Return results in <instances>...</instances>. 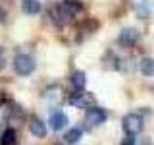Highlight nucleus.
I'll list each match as a JSON object with an SVG mask.
<instances>
[{
    "label": "nucleus",
    "instance_id": "obj_1",
    "mask_svg": "<svg viewBox=\"0 0 154 145\" xmlns=\"http://www.w3.org/2000/svg\"><path fill=\"white\" fill-rule=\"evenodd\" d=\"M14 70L19 76H29L35 70V58L29 56V54H17L14 58Z\"/></svg>",
    "mask_w": 154,
    "mask_h": 145
},
{
    "label": "nucleus",
    "instance_id": "obj_2",
    "mask_svg": "<svg viewBox=\"0 0 154 145\" xmlns=\"http://www.w3.org/2000/svg\"><path fill=\"white\" fill-rule=\"evenodd\" d=\"M122 126L127 135H137L143 130V118L139 114H127V116H123Z\"/></svg>",
    "mask_w": 154,
    "mask_h": 145
},
{
    "label": "nucleus",
    "instance_id": "obj_3",
    "mask_svg": "<svg viewBox=\"0 0 154 145\" xmlns=\"http://www.w3.org/2000/svg\"><path fill=\"white\" fill-rule=\"evenodd\" d=\"M106 120V110L100 108V106H93V108H87V114H85V124L87 126H100L104 124Z\"/></svg>",
    "mask_w": 154,
    "mask_h": 145
},
{
    "label": "nucleus",
    "instance_id": "obj_4",
    "mask_svg": "<svg viewBox=\"0 0 154 145\" xmlns=\"http://www.w3.org/2000/svg\"><path fill=\"white\" fill-rule=\"evenodd\" d=\"M50 18H52V21H54L58 27H62V25H66V23L69 21V19L73 18V16L67 12V8L64 6V4H60V6H54V8H52Z\"/></svg>",
    "mask_w": 154,
    "mask_h": 145
},
{
    "label": "nucleus",
    "instance_id": "obj_5",
    "mask_svg": "<svg viewBox=\"0 0 154 145\" xmlns=\"http://www.w3.org/2000/svg\"><path fill=\"white\" fill-rule=\"evenodd\" d=\"M137 39H139V31L137 29H133V27H125L122 29V33H119V37H118V43L122 47H135V43H137Z\"/></svg>",
    "mask_w": 154,
    "mask_h": 145
},
{
    "label": "nucleus",
    "instance_id": "obj_6",
    "mask_svg": "<svg viewBox=\"0 0 154 145\" xmlns=\"http://www.w3.org/2000/svg\"><path fill=\"white\" fill-rule=\"evenodd\" d=\"M69 103L77 106V108H93V95L89 93H75V97H71Z\"/></svg>",
    "mask_w": 154,
    "mask_h": 145
},
{
    "label": "nucleus",
    "instance_id": "obj_7",
    "mask_svg": "<svg viewBox=\"0 0 154 145\" xmlns=\"http://www.w3.org/2000/svg\"><path fill=\"white\" fill-rule=\"evenodd\" d=\"M48 124H50V128L54 130V132H62L67 126V116L64 112H54L50 116V120H48Z\"/></svg>",
    "mask_w": 154,
    "mask_h": 145
},
{
    "label": "nucleus",
    "instance_id": "obj_8",
    "mask_svg": "<svg viewBox=\"0 0 154 145\" xmlns=\"http://www.w3.org/2000/svg\"><path fill=\"white\" fill-rule=\"evenodd\" d=\"M29 130H31V134L37 135V137H45L46 135V124L42 122V120H38V118L29 120Z\"/></svg>",
    "mask_w": 154,
    "mask_h": 145
},
{
    "label": "nucleus",
    "instance_id": "obj_9",
    "mask_svg": "<svg viewBox=\"0 0 154 145\" xmlns=\"http://www.w3.org/2000/svg\"><path fill=\"white\" fill-rule=\"evenodd\" d=\"M21 10L25 16H37L41 12V2L38 0H21Z\"/></svg>",
    "mask_w": 154,
    "mask_h": 145
},
{
    "label": "nucleus",
    "instance_id": "obj_10",
    "mask_svg": "<svg viewBox=\"0 0 154 145\" xmlns=\"http://www.w3.org/2000/svg\"><path fill=\"white\" fill-rule=\"evenodd\" d=\"M133 8H135V12H137V16L143 18V19L150 16V4H148V0H135Z\"/></svg>",
    "mask_w": 154,
    "mask_h": 145
},
{
    "label": "nucleus",
    "instance_id": "obj_11",
    "mask_svg": "<svg viewBox=\"0 0 154 145\" xmlns=\"http://www.w3.org/2000/svg\"><path fill=\"white\" fill-rule=\"evenodd\" d=\"M139 70L143 76H154V58L144 56L139 60Z\"/></svg>",
    "mask_w": 154,
    "mask_h": 145
},
{
    "label": "nucleus",
    "instance_id": "obj_12",
    "mask_svg": "<svg viewBox=\"0 0 154 145\" xmlns=\"http://www.w3.org/2000/svg\"><path fill=\"white\" fill-rule=\"evenodd\" d=\"M81 135H83V130H81V128H77V126H75V128H71V130H67V134H66V143H69V145H75L77 141H79V139H81Z\"/></svg>",
    "mask_w": 154,
    "mask_h": 145
},
{
    "label": "nucleus",
    "instance_id": "obj_13",
    "mask_svg": "<svg viewBox=\"0 0 154 145\" xmlns=\"http://www.w3.org/2000/svg\"><path fill=\"white\" fill-rule=\"evenodd\" d=\"M71 83H73V87L77 91H83V87L87 83V77L83 72H73V76H71Z\"/></svg>",
    "mask_w": 154,
    "mask_h": 145
},
{
    "label": "nucleus",
    "instance_id": "obj_14",
    "mask_svg": "<svg viewBox=\"0 0 154 145\" xmlns=\"http://www.w3.org/2000/svg\"><path fill=\"white\" fill-rule=\"evenodd\" d=\"M16 139H17V135H16V130L8 128L6 132L2 134V139H0V145H16Z\"/></svg>",
    "mask_w": 154,
    "mask_h": 145
},
{
    "label": "nucleus",
    "instance_id": "obj_15",
    "mask_svg": "<svg viewBox=\"0 0 154 145\" xmlns=\"http://www.w3.org/2000/svg\"><path fill=\"white\" fill-rule=\"evenodd\" d=\"M64 6L67 8V12H69L71 16H75L77 12H81V2H77V0H64Z\"/></svg>",
    "mask_w": 154,
    "mask_h": 145
},
{
    "label": "nucleus",
    "instance_id": "obj_16",
    "mask_svg": "<svg viewBox=\"0 0 154 145\" xmlns=\"http://www.w3.org/2000/svg\"><path fill=\"white\" fill-rule=\"evenodd\" d=\"M45 99L48 101H58L60 99V95H58V87H50V89L45 91Z\"/></svg>",
    "mask_w": 154,
    "mask_h": 145
},
{
    "label": "nucleus",
    "instance_id": "obj_17",
    "mask_svg": "<svg viewBox=\"0 0 154 145\" xmlns=\"http://www.w3.org/2000/svg\"><path fill=\"white\" fill-rule=\"evenodd\" d=\"M135 143V137L133 135H127V137H125V141H123V145H133Z\"/></svg>",
    "mask_w": 154,
    "mask_h": 145
},
{
    "label": "nucleus",
    "instance_id": "obj_18",
    "mask_svg": "<svg viewBox=\"0 0 154 145\" xmlns=\"http://www.w3.org/2000/svg\"><path fill=\"white\" fill-rule=\"evenodd\" d=\"M4 19H6V12L0 8V21H4Z\"/></svg>",
    "mask_w": 154,
    "mask_h": 145
},
{
    "label": "nucleus",
    "instance_id": "obj_19",
    "mask_svg": "<svg viewBox=\"0 0 154 145\" xmlns=\"http://www.w3.org/2000/svg\"><path fill=\"white\" fill-rule=\"evenodd\" d=\"M4 66V58H2V50H0V68Z\"/></svg>",
    "mask_w": 154,
    "mask_h": 145
}]
</instances>
